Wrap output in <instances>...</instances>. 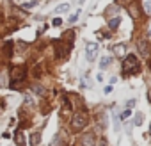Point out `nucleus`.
<instances>
[{
    "mask_svg": "<svg viewBox=\"0 0 151 146\" xmlns=\"http://www.w3.org/2000/svg\"><path fill=\"white\" fill-rule=\"evenodd\" d=\"M140 69V62L139 59L133 55V53H128L123 61V71L126 73V75H135V73H139Z\"/></svg>",
    "mask_w": 151,
    "mask_h": 146,
    "instance_id": "1",
    "label": "nucleus"
},
{
    "mask_svg": "<svg viewBox=\"0 0 151 146\" xmlns=\"http://www.w3.org/2000/svg\"><path fill=\"white\" fill-rule=\"evenodd\" d=\"M71 130H75V132H78V130H82L86 125H87V114L86 112H77L73 118H71Z\"/></svg>",
    "mask_w": 151,
    "mask_h": 146,
    "instance_id": "2",
    "label": "nucleus"
},
{
    "mask_svg": "<svg viewBox=\"0 0 151 146\" xmlns=\"http://www.w3.org/2000/svg\"><path fill=\"white\" fill-rule=\"evenodd\" d=\"M11 87L14 89V87H18V82H22L23 79H25V68H22V66H14L13 69H11Z\"/></svg>",
    "mask_w": 151,
    "mask_h": 146,
    "instance_id": "3",
    "label": "nucleus"
},
{
    "mask_svg": "<svg viewBox=\"0 0 151 146\" xmlns=\"http://www.w3.org/2000/svg\"><path fill=\"white\" fill-rule=\"evenodd\" d=\"M69 48H71L69 43L57 41V43H55V55H57V59H66L68 53H69Z\"/></svg>",
    "mask_w": 151,
    "mask_h": 146,
    "instance_id": "4",
    "label": "nucleus"
},
{
    "mask_svg": "<svg viewBox=\"0 0 151 146\" xmlns=\"http://www.w3.org/2000/svg\"><path fill=\"white\" fill-rule=\"evenodd\" d=\"M96 53H98V45L96 43H87V48H86L87 61H94L96 59Z\"/></svg>",
    "mask_w": 151,
    "mask_h": 146,
    "instance_id": "5",
    "label": "nucleus"
},
{
    "mask_svg": "<svg viewBox=\"0 0 151 146\" xmlns=\"http://www.w3.org/2000/svg\"><path fill=\"white\" fill-rule=\"evenodd\" d=\"M96 144V137L94 134H86L82 137V146H94Z\"/></svg>",
    "mask_w": 151,
    "mask_h": 146,
    "instance_id": "6",
    "label": "nucleus"
},
{
    "mask_svg": "<svg viewBox=\"0 0 151 146\" xmlns=\"http://www.w3.org/2000/svg\"><path fill=\"white\" fill-rule=\"evenodd\" d=\"M14 141H16L18 146H25V142H27V141H25V135H23L22 132H18V134L14 135Z\"/></svg>",
    "mask_w": 151,
    "mask_h": 146,
    "instance_id": "7",
    "label": "nucleus"
},
{
    "mask_svg": "<svg viewBox=\"0 0 151 146\" xmlns=\"http://www.w3.org/2000/svg\"><path fill=\"white\" fill-rule=\"evenodd\" d=\"M142 121H144V114H142V112H137L135 118H133V125H135V126H140Z\"/></svg>",
    "mask_w": 151,
    "mask_h": 146,
    "instance_id": "8",
    "label": "nucleus"
},
{
    "mask_svg": "<svg viewBox=\"0 0 151 146\" xmlns=\"http://www.w3.org/2000/svg\"><path fill=\"white\" fill-rule=\"evenodd\" d=\"M119 23H121V18H119V16H116V18H110L109 27H110V29H117V27H119Z\"/></svg>",
    "mask_w": 151,
    "mask_h": 146,
    "instance_id": "9",
    "label": "nucleus"
},
{
    "mask_svg": "<svg viewBox=\"0 0 151 146\" xmlns=\"http://www.w3.org/2000/svg\"><path fill=\"white\" fill-rule=\"evenodd\" d=\"M110 62H112L110 57H103V59L100 61V68H101V69H107V68L110 66Z\"/></svg>",
    "mask_w": 151,
    "mask_h": 146,
    "instance_id": "10",
    "label": "nucleus"
},
{
    "mask_svg": "<svg viewBox=\"0 0 151 146\" xmlns=\"http://www.w3.org/2000/svg\"><path fill=\"white\" fill-rule=\"evenodd\" d=\"M39 141H41V134H39V132H36V134L30 135V144H32V146L39 144Z\"/></svg>",
    "mask_w": 151,
    "mask_h": 146,
    "instance_id": "11",
    "label": "nucleus"
},
{
    "mask_svg": "<svg viewBox=\"0 0 151 146\" xmlns=\"http://www.w3.org/2000/svg\"><path fill=\"white\" fill-rule=\"evenodd\" d=\"M68 9H69V4H60V6L55 9V13H57V14H60V13H66Z\"/></svg>",
    "mask_w": 151,
    "mask_h": 146,
    "instance_id": "12",
    "label": "nucleus"
},
{
    "mask_svg": "<svg viewBox=\"0 0 151 146\" xmlns=\"http://www.w3.org/2000/svg\"><path fill=\"white\" fill-rule=\"evenodd\" d=\"M4 50H6L7 57H11V55H13V43H11V41H7V43H6V46H4Z\"/></svg>",
    "mask_w": 151,
    "mask_h": 146,
    "instance_id": "13",
    "label": "nucleus"
},
{
    "mask_svg": "<svg viewBox=\"0 0 151 146\" xmlns=\"http://www.w3.org/2000/svg\"><path fill=\"white\" fill-rule=\"evenodd\" d=\"M78 16H80V11H77L75 14H71V16H69V22H71V23H75V22L78 20Z\"/></svg>",
    "mask_w": 151,
    "mask_h": 146,
    "instance_id": "14",
    "label": "nucleus"
},
{
    "mask_svg": "<svg viewBox=\"0 0 151 146\" xmlns=\"http://www.w3.org/2000/svg\"><path fill=\"white\" fill-rule=\"evenodd\" d=\"M34 93H37V95H43V93H45V89H43L41 86H34Z\"/></svg>",
    "mask_w": 151,
    "mask_h": 146,
    "instance_id": "15",
    "label": "nucleus"
},
{
    "mask_svg": "<svg viewBox=\"0 0 151 146\" xmlns=\"http://www.w3.org/2000/svg\"><path fill=\"white\" fill-rule=\"evenodd\" d=\"M128 116H130V109H126V111H124V112L121 114V118H119V119H126Z\"/></svg>",
    "mask_w": 151,
    "mask_h": 146,
    "instance_id": "16",
    "label": "nucleus"
},
{
    "mask_svg": "<svg viewBox=\"0 0 151 146\" xmlns=\"http://www.w3.org/2000/svg\"><path fill=\"white\" fill-rule=\"evenodd\" d=\"M133 105H135V100H133V98H132L130 102H126V109H132Z\"/></svg>",
    "mask_w": 151,
    "mask_h": 146,
    "instance_id": "17",
    "label": "nucleus"
},
{
    "mask_svg": "<svg viewBox=\"0 0 151 146\" xmlns=\"http://www.w3.org/2000/svg\"><path fill=\"white\" fill-rule=\"evenodd\" d=\"M52 23H53V25H55V27H59V25H60V23H62V20H60V18H55V20H53V22H52Z\"/></svg>",
    "mask_w": 151,
    "mask_h": 146,
    "instance_id": "18",
    "label": "nucleus"
},
{
    "mask_svg": "<svg viewBox=\"0 0 151 146\" xmlns=\"http://www.w3.org/2000/svg\"><path fill=\"white\" fill-rule=\"evenodd\" d=\"M116 52H117V53H123V46H121V45H119V46H116Z\"/></svg>",
    "mask_w": 151,
    "mask_h": 146,
    "instance_id": "19",
    "label": "nucleus"
},
{
    "mask_svg": "<svg viewBox=\"0 0 151 146\" xmlns=\"http://www.w3.org/2000/svg\"><path fill=\"white\" fill-rule=\"evenodd\" d=\"M149 38H151V29H149Z\"/></svg>",
    "mask_w": 151,
    "mask_h": 146,
    "instance_id": "20",
    "label": "nucleus"
},
{
    "mask_svg": "<svg viewBox=\"0 0 151 146\" xmlns=\"http://www.w3.org/2000/svg\"><path fill=\"white\" fill-rule=\"evenodd\" d=\"M149 68H151V62H149Z\"/></svg>",
    "mask_w": 151,
    "mask_h": 146,
    "instance_id": "21",
    "label": "nucleus"
}]
</instances>
